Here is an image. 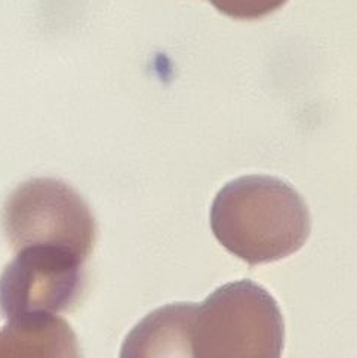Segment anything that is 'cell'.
<instances>
[{"mask_svg": "<svg viewBox=\"0 0 357 358\" xmlns=\"http://www.w3.org/2000/svg\"><path fill=\"white\" fill-rule=\"evenodd\" d=\"M211 228L234 257L260 265L298 252L310 236L312 220L307 204L290 184L251 175L220 189L211 208Z\"/></svg>", "mask_w": 357, "mask_h": 358, "instance_id": "6da1fadb", "label": "cell"}, {"mask_svg": "<svg viewBox=\"0 0 357 358\" xmlns=\"http://www.w3.org/2000/svg\"><path fill=\"white\" fill-rule=\"evenodd\" d=\"M187 357L279 358L285 323L277 302L251 280L216 289L202 303H184Z\"/></svg>", "mask_w": 357, "mask_h": 358, "instance_id": "7a4b0ae2", "label": "cell"}, {"mask_svg": "<svg viewBox=\"0 0 357 358\" xmlns=\"http://www.w3.org/2000/svg\"><path fill=\"white\" fill-rule=\"evenodd\" d=\"M2 225L15 252L50 248L86 261L97 238L88 203L73 187L54 178H34L18 185L5 201Z\"/></svg>", "mask_w": 357, "mask_h": 358, "instance_id": "3957f363", "label": "cell"}, {"mask_svg": "<svg viewBox=\"0 0 357 358\" xmlns=\"http://www.w3.org/2000/svg\"><path fill=\"white\" fill-rule=\"evenodd\" d=\"M85 259L50 248H24L0 277V313L8 322L58 315L79 301Z\"/></svg>", "mask_w": 357, "mask_h": 358, "instance_id": "277c9868", "label": "cell"}]
</instances>
